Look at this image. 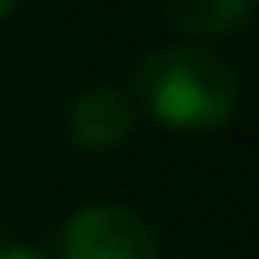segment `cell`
Listing matches in <instances>:
<instances>
[{
  "instance_id": "1",
  "label": "cell",
  "mask_w": 259,
  "mask_h": 259,
  "mask_svg": "<svg viewBox=\"0 0 259 259\" xmlns=\"http://www.w3.org/2000/svg\"><path fill=\"white\" fill-rule=\"evenodd\" d=\"M135 106L178 135H211L240 111V77L206 44H163L135 67Z\"/></svg>"
},
{
  "instance_id": "2",
  "label": "cell",
  "mask_w": 259,
  "mask_h": 259,
  "mask_svg": "<svg viewBox=\"0 0 259 259\" xmlns=\"http://www.w3.org/2000/svg\"><path fill=\"white\" fill-rule=\"evenodd\" d=\"M63 259H163L154 226L120 202H92L67 216Z\"/></svg>"
},
{
  "instance_id": "3",
  "label": "cell",
  "mask_w": 259,
  "mask_h": 259,
  "mask_svg": "<svg viewBox=\"0 0 259 259\" xmlns=\"http://www.w3.org/2000/svg\"><path fill=\"white\" fill-rule=\"evenodd\" d=\"M139 106L125 87H87L72 106H67V135L87 149V154H111L135 135Z\"/></svg>"
},
{
  "instance_id": "4",
  "label": "cell",
  "mask_w": 259,
  "mask_h": 259,
  "mask_svg": "<svg viewBox=\"0 0 259 259\" xmlns=\"http://www.w3.org/2000/svg\"><path fill=\"white\" fill-rule=\"evenodd\" d=\"M254 0H168V19L178 34L192 44H211V38H231L250 24Z\"/></svg>"
},
{
  "instance_id": "5",
  "label": "cell",
  "mask_w": 259,
  "mask_h": 259,
  "mask_svg": "<svg viewBox=\"0 0 259 259\" xmlns=\"http://www.w3.org/2000/svg\"><path fill=\"white\" fill-rule=\"evenodd\" d=\"M0 259H44V254L29 250V245H0Z\"/></svg>"
},
{
  "instance_id": "6",
  "label": "cell",
  "mask_w": 259,
  "mask_h": 259,
  "mask_svg": "<svg viewBox=\"0 0 259 259\" xmlns=\"http://www.w3.org/2000/svg\"><path fill=\"white\" fill-rule=\"evenodd\" d=\"M15 5H19V0H0V24H5V19L15 15Z\"/></svg>"
}]
</instances>
